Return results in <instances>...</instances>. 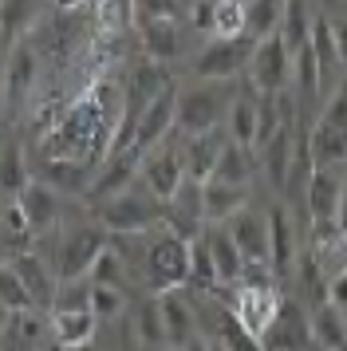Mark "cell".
<instances>
[{
	"label": "cell",
	"instance_id": "3957f363",
	"mask_svg": "<svg viewBox=\"0 0 347 351\" xmlns=\"http://www.w3.org/2000/svg\"><path fill=\"white\" fill-rule=\"evenodd\" d=\"M233 80H205L202 87H189L178 95V130L189 134H209L221 130V123L233 111Z\"/></svg>",
	"mask_w": 347,
	"mask_h": 351
},
{
	"label": "cell",
	"instance_id": "f6af8a7d",
	"mask_svg": "<svg viewBox=\"0 0 347 351\" xmlns=\"http://www.w3.org/2000/svg\"><path fill=\"white\" fill-rule=\"evenodd\" d=\"M335 221H339V233L347 237V174H344V197H339V217Z\"/></svg>",
	"mask_w": 347,
	"mask_h": 351
},
{
	"label": "cell",
	"instance_id": "f35d334b",
	"mask_svg": "<svg viewBox=\"0 0 347 351\" xmlns=\"http://www.w3.org/2000/svg\"><path fill=\"white\" fill-rule=\"evenodd\" d=\"M0 300H4V312H20V308H40V304L32 300L28 285L16 276L8 265H4V288H0Z\"/></svg>",
	"mask_w": 347,
	"mask_h": 351
},
{
	"label": "cell",
	"instance_id": "f546056e",
	"mask_svg": "<svg viewBox=\"0 0 347 351\" xmlns=\"http://www.w3.org/2000/svg\"><path fill=\"white\" fill-rule=\"evenodd\" d=\"M36 237H40V233H36V225H32L28 209L20 206L16 193H8V206H4V249H8V256L32 249Z\"/></svg>",
	"mask_w": 347,
	"mask_h": 351
},
{
	"label": "cell",
	"instance_id": "6da1fadb",
	"mask_svg": "<svg viewBox=\"0 0 347 351\" xmlns=\"http://www.w3.org/2000/svg\"><path fill=\"white\" fill-rule=\"evenodd\" d=\"M95 221H103L119 237H142V233H154L158 225H166V202L146 182L126 186V190L95 202Z\"/></svg>",
	"mask_w": 347,
	"mask_h": 351
},
{
	"label": "cell",
	"instance_id": "f1b7e54d",
	"mask_svg": "<svg viewBox=\"0 0 347 351\" xmlns=\"http://www.w3.org/2000/svg\"><path fill=\"white\" fill-rule=\"evenodd\" d=\"M134 339L139 348H170V332H166V316H162V296H146L134 312Z\"/></svg>",
	"mask_w": 347,
	"mask_h": 351
},
{
	"label": "cell",
	"instance_id": "836d02e7",
	"mask_svg": "<svg viewBox=\"0 0 347 351\" xmlns=\"http://www.w3.org/2000/svg\"><path fill=\"white\" fill-rule=\"evenodd\" d=\"M284 4L288 0H245V36L265 40V36L280 32Z\"/></svg>",
	"mask_w": 347,
	"mask_h": 351
},
{
	"label": "cell",
	"instance_id": "cb8c5ba5",
	"mask_svg": "<svg viewBox=\"0 0 347 351\" xmlns=\"http://www.w3.org/2000/svg\"><path fill=\"white\" fill-rule=\"evenodd\" d=\"M312 143V158L315 166H347V127L344 123H331V119H315V130L308 134Z\"/></svg>",
	"mask_w": 347,
	"mask_h": 351
},
{
	"label": "cell",
	"instance_id": "bcb514c9",
	"mask_svg": "<svg viewBox=\"0 0 347 351\" xmlns=\"http://www.w3.org/2000/svg\"><path fill=\"white\" fill-rule=\"evenodd\" d=\"M56 4H60V8H79L83 0H56Z\"/></svg>",
	"mask_w": 347,
	"mask_h": 351
},
{
	"label": "cell",
	"instance_id": "30bf717a",
	"mask_svg": "<svg viewBox=\"0 0 347 351\" xmlns=\"http://www.w3.org/2000/svg\"><path fill=\"white\" fill-rule=\"evenodd\" d=\"M174 127H178V87H174V83H166V87H162V91H158V95L139 111L134 146L146 154V150H154V146L162 143Z\"/></svg>",
	"mask_w": 347,
	"mask_h": 351
},
{
	"label": "cell",
	"instance_id": "8992f818",
	"mask_svg": "<svg viewBox=\"0 0 347 351\" xmlns=\"http://www.w3.org/2000/svg\"><path fill=\"white\" fill-rule=\"evenodd\" d=\"M292 64H296V51L288 48V40L280 32L256 40V51L249 60V83L252 91H284L292 87Z\"/></svg>",
	"mask_w": 347,
	"mask_h": 351
},
{
	"label": "cell",
	"instance_id": "d590c367",
	"mask_svg": "<svg viewBox=\"0 0 347 351\" xmlns=\"http://www.w3.org/2000/svg\"><path fill=\"white\" fill-rule=\"evenodd\" d=\"M221 276H217V265H213V253H209V245H205V237L193 241V265H189V288H202V292H209V288H217Z\"/></svg>",
	"mask_w": 347,
	"mask_h": 351
},
{
	"label": "cell",
	"instance_id": "5b68a950",
	"mask_svg": "<svg viewBox=\"0 0 347 351\" xmlns=\"http://www.w3.org/2000/svg\"><path fill=\"white\" fill-rule=\"evenodd\" d=\"M107 225L95 221V225H71V229H63L60 237V249H56V272H60V280H83V276H91L95 261L107 253Z\"/></svg>",
	"mask_w": 347,
	"mask_h": 351
},
{
	"label": "cell",
	"instance_id": "74e56055",
	"mask_svg": "<svg viewBox=\"0 0 347 351\" xmlns=\"http://www.w3.org/2000/svg\"><path fill=\"white\" fill-rule=\"evenodd\" d=\"M213 32L245 36V0H217L213 4Z\"/></svg>",
	"mask_w": 347,
	"mask_h": 351
},
{
	"label": "cell",
	"instance_id": "5bb4252c",
	"mask_svg": "<svg viewBox=\"0 0 347 351\" xmlns=\"http://www.w3.org/2000/svg\"><path fill=\"white\" fill-rule=\"evenodd\" d=\"M162 296V316H166V332H170V348H189L202 339V316H198V304L189 300L182 285L158 292Z\"/></svg>",
	"mask_w": 347,
	"mask_h": 351
},
{
	"label": "cell",
	"instance_id": "60d3db41",
	"mask_svg": "<svg viewBox=\"0 0 347 351\" xmlns=\"http://www.w3.org/2000/svg\"><path fill=\"white\" fill-rule=\"evenodd\" d=\"M91 280H103V285H123V256L115 253V249H107V253L95 261Z\"/></svg>",
	"mask_w": 347,
	"mask_h": 351
},
{
	"label": "cell",
	"instance_id": "7c38bea8",
	"mask_svg": "<svg viewBox=\"0 0 347 351\" xmlns=\"http://www.w3.org/2000/svg\"><path fill=\"white\" fill-rule=\"evenodd\" d=\"M344 174L347 166H315L312 182H308V190H304V206L312 213L315 225H339V197H344Z\"/></svg>",
	"mask_w": 347,
	"mask_h": 351
},
{
	"label": "cell",
	"instance_id": "603a6c76",
	"mask_svg": "<svg viewBox=\"0 0 347 351\" xmlns=\"http://www.w3.org/2000/svg\"><path fill=\"white\" fill-rule=\"evenodd\" d=\"M268 225H272V253H268V269L272 272H292L300 261L296 249V229H292V209L272 206L268 209Z\"/></svg>",
	"mask_w": 347,
	"mask_h": 351
},
{
	"label": "cell",
	"instance_id": "e0dca14e",
	"mask_svg": "<svg viewBox=\"0 0 347 351\" xmlns=\"http://www.w3.org/2000/svg\"><path fill=\"white\" fill-rule=\"evenodd\" d=\"M134 178H142V150L139 146H126V150H110L107 162L99 166V174L91 182V202L110 197V193L134 186Z\"/></svg>",
	"mask_w": 347,
	"mask_h": 351
},
{
	"label": "cell",
	"instance_id": "d4e9b609",
	"mask_svg": "<svg viewBox=\"0 0 347 351\" xmlns=\"http://www.w3.org/2000/svg\"><path fill=\"white\" fill-rule=\"evenodd\" d=\"M245 206H249V186L205 178V217L209 221H229L237 209H245Z\"/></svg>",
	"mask_w": 347,
	"mask_h": 351
},
{
	"label": "cell",
	"instance_id": "e575fe53",
	"mask_svg": "<svg viewBox=\"0 0 347 351\" xmlns=\"http://www.w3.org/2000/svg\"><path fill=\"white\" fill-rule=\"evenodd\" d=\"M312 20H315V12H312L308 0H288V4H284L280 36L288 40V48L292 51H300L308 40H312Z\"/></svg>",
	"mask_w": 347,
	"mask_h": 351
},
{
	"label": "cell",
	"instance_id": "d6a6232c",
	"mask_svg": "<svg viewBox=\"0 0 347 351\" xmlns=\"http://www.w3.org/2000/svg\"><path fill=\"white\" fill-rule=\"evenodd\" d=\"M166 83H170V80H166V71H162V64H158V60H154V64H142L139 71L130 75V91H126V99H123L126 111L139 114L142 107H146V103H150L162 87H166Z\"/></svg>",
	"mask_w": 347,
	"mask_h": 351
},
{
	"label": "cell",
	"instance_id": "1f68e13d",
	"mask_svg": "<svg viewBox=\"0 0 347 351\" xmlns=\"http://www.w3.org/2000/svg\"><path fill=\"white\" fill-rule=\"evenodd\" d=\"M312 328H315V343L320 348H347V316L339 304H315L312 312Z\"/></svg>",
	"mask_w": 347,
	"mask_h": 351
},
{
	"label": "cell",
	"instance_id": "9c48e42d",
	"mask_svg": "<svg viewBox=\"0 0 347 351\" xmlns=\"http://www.w3.org/2000/svg\"><path fill=\"white\" fill-rule=\"evenodd\" d=\"M233 312L241 316V324L252 332V339L261 343V335L268 332V324L276 319V312H280V304H284V292H276V288L268 285V280H245V285L233 292Z\"/></svg>",
	"mask_w": 347,
	"mask_h": 351
},
{
	"label": "cell",
	"instance_id": "44dd1931",
	"mask_svg": "<svg viewBox=\"0 0 347 351\" xmlns=\"http://www.w3.org/2000/svg\"><path fill=\"white\" fill-rule=\"evenodd\" d=\"M44 308H20V312H4V343L8 348H40V343H56V328L51 316H40Z\"/></svg>",
	"mask_w": 347,
	"mask_h": 351
},
{
	"label": "cell",
	"instance_id": "ee69618b",
	"mask_svg": "<svg viewBox=\"0 0 347 351\" xmlns=\"http://www.w3.org/2000/svg\"><path fill=\"white\" fill-rule=\"evenodd\" d=\"M328 300L339 304V308H347V269H339V272L328 280Z\"/></svg>",
	"mask_w": 347,
	"mask_h": 351
},
{
	"label": "cell",
	"instance_id": "52a82bcc",
	"mask_svg": "<svg viewBox=\"0 0 347 351\" xmlns=\"http://www.w3.org/2000/svg\"><path fill=\"white\" fill-rule=\"evenodd\" d=\"M252 51H256V40L252 36H217L209 48H202L193 71L202 80H237L249 67Z\"/></svg>",
	"mask_w": 347,
	"mask_h": 351
},
{
	"label": "cell",
	"instance_id": "8d00e7d4",
	"mask_svg": "<svg viewBox=\"0 0 347 351\" xmlns=\"http://www.w3.org/2000/svg\"><path fill=\"white\" fill-rule=\"evenodd\" d=\"M91 308L99 319H119L126 308V292L123 285H103V280H91Z\"/></svg>",
	"mask_w": 347,
	"mask_h": 351
},
{
	"label": "cell",
	"instance_id": "d6986e66",
	"mask_svg": "<svg viewBox=\"0 0 347 351\" xmlns=\"http://www.w3.org/2000/svg\"><path fill=\"white\" fill-rule=\"evenodd\" d=\"M202 237H205V245H209V253H213V265H217L221 285H237V280L245 276V269H249V256L241 253V245H237V237L229 233V225L225 221H209Z\"/></svg>",
	"mask_w": 347,
	"mask_h": 351
},
{
	"label": "cell",
	"instance_id": "b9f144b4",
	"mask_svg": "<svg viewBox=\"0 0 347 351\" xmlns=\"http://www.w3.org/2000/svg\"><path fill=\"white\" fill-rule=\"evenodd\" d=\"M8 170H4V190L8 193H20L28 186V174H24V158H20V146H8Z\"/></svg>",
	"mask_w": 347,
	"mask_h": 351
},
{
	"label": "cell",
	"instance_id": "ba28073f",
	"mask_svg": "<svg viewBox=\"0 0 347 351\" xmlns=\"http://www.w3.org/2000/svg\"><path fill=\"white\" fill-rule=\"evenodd\" d=\"M205 225H209V217H205V182L189 174L174 190V197H166V229L182 233L186 241H198L205 233Z\"/></svg>",
	"mask_w": 347,
	"mask_h": 351
},
{
	"label": "cell",
	"instance_id": "4dcf8cb0",
	"mask_svg": "<svg viewBox=\"0 0 347 351\" xmlns=\"http://www.w3.org/2000/svg\"><path fill=\"white\" fill-rule=\"evenodd\" d=\"M229 127V138L245 146H256V130H261V99L256 95H237L233 99V111L225 119Z\"/></svg>",
	"mask_w": 347,
	"mask_h": 351
},
{
	"label": "cell",
	"instance_id": "2e32d148",
	"mask_svg": "<svg viewBox=\"0 0 347 351\" xmlns=\"http://www.w3.org/2000/svg\"><path fill=\"white\" fill-rule=\"evenodd\" d=\"M186 178H189V170H186V154H182V150H162V143H158L154 150H146L139 182H146L162 202L174 197V190H178Z\"/></svg>",
	"mask_w": 347,
	"mask_h": 351
},
{
	"label": "cell",
	"instance_id": "8fae6325",
	"mask_svg": "<svg viewBox=\"0 0 347 351\" xmlns=\"http://www.w3.org/2000/svg\"><path fill=\"white\" fill-rule=\"evenodd\" d=\"M36 75H40V51L32 40H12L8 48V64H4V95H8V111H20V103L36 91Z\"/></svg>",
	"mask_w": 347,
	"mask_h": 351
},
{
	"label": "cell",
	"instance_id": "277c9868",
	"mask_svg": "<svg viewBox=\"0 0 347 351\" xmlns=\"http://www.w3.org/2000/svg\"><path fill=\"white\" fill-rule=\"evenodd\" d=\"M189 265H193V241H186L166 225L150 237L146 253H142V269H146V280L154 292L189 285Z\"/></svg>",
	"mask_w": 347,
	"mask_h": 351
},
{
	"label": "cell",
	"instance_id": "7bdbcfd3",
	"mask_svg": "<svg viewBox=\"0 0 347 351\" xmlns=\"http://www.w3.org/2000/svg\"><path fill=\"white\" fill-rule=\"evenodd\" d=\"M213 4H217V0H198V4H193V12H189L193 28H202V32H213Z\"/></svg>",
	"mask_w": 347,
	"mask_h": 351
},
{
	"label": "cell",
	"instance_id": "ffe728a7",
	"mask_svg": "<svg viewBox=\"0 0 347 351\" xmlns=\"http://www.w3.org/2000/svg\"><path fill=\"white\" fill-rule=\"evenodd\" d=\"M8 269L28 285L32 300L40 304V308H51V304H56V296H60V288H56V272H51V265H47L36 249L12 253V256H8Z\"/></svg>",
	"mask_w": 347,
	"mask_h": 351
},
{
	"label": "cell",
	"instance_id": "4316f807",
	"mask_svg": "<svg viewBox=\"0 0 347 351\" xmlns=\"http://www.w3.org/2000/svg\"><path fill=\"white\" fill-rule=\"evenodd\" d=\"M139 40H142V51L158 64H166L182 51V32H178L174 20H139Z\"/></svg>",
	"mask_w": 347,
	"mask_h": 351
},
{
	"label": "cell",
	"instance_id": "ac0fdd59",
	"mask_svg": "<svg viewBox=\"0 0 347 351\" xmlns=\"http://www.w3.org/2000/svg\"><path fill=\"white\" fill-rule=\"evenodd\" d=\"M60 193L63 190H56L51 182H36V178L16 193L20 206L28 209V217H32V225H36L40 237H44V233H56V229L63 225V197Z\"/></svg>",
	"mask_w": 347,
	"mask_h": 351
},
{
	"label": "cell",
	"instance_id": "83f0119b",
	"mask_svg": "<svg viewBox=\"0 0 347 351\" xmlns=\"http://www.w3.org/2000/svg\"><path fill=\"white\" fill-rule=\"evenodd\" d=\"M256 166H261L256 146H245V143H233V138H229V143H225V150H221V158H217V170H213V178L249 186L252 174H256Z\"/></svg>",
	"mask_w": 347,
	"mask_h": 351
},
{
	"label": "cell",
	"instance_id": "7402d4cb",
	"mask_svg": "<svg viewBox=\"0 0 347 351\" xmlns=\"http://www.w3.org/2000/svg\"><path fill=\"white\" fill-rule=\"evenodd\" d=\"M296 146H300V130L296 127L276 130L265 146H256L261 170H265V178L272 182V190H284V186H288V170H292V158H296Z\"/></svg>",
	"mask_w": 347,
	"mask_h": 351
},
{
	"label": "cell",
	"instance_id": "ab89813d",
	"mask_svg": "<svg viewBox=\"0 0 347 351\" xmlns=\"http://www.w3.org/2000/svg\"><path fill=\"white\" fill-rule=\"evenodd\" d=\"M182 0H134V20H178Z\"/></svg>",
	"mask_w": 347,
	"mask_h": 351
},
{
	"label": "cell",
	"instance_id": "7a4b0ae2",
	"mask_svg": "<svg viewBox=\"0 0 347 351\" xmlns=\"http://www.w3.org/2000/svg\"><path fill=\"white\" fill-rule=\"evenodd\" d=\"M99 324L91 308V280H67L56 304H51V328H56V343L60 348H87L99 339Z\"/></svg>",
	"mask_w": 347,
	"mask_h": 351
},
{
	"label": "cell",
	"instance_id": "9a60e30c",
	"mask_svg": "<svg viewBox=\"0 0 347 351\" xmlns=\"http://www.w3.org/2000/svg\"><path fill=\"white\" fill-rule=\"evenodd\" d=\"M312 343H315L312 316H304V308L284 296L276 319H272L268 332L261 335V348H312Z\"/></svg>",
	"mask_w": 347,
	"mask_h": 351
},
{
	"label": "cell",
	"instance_id": "484cf974",
	"mask_svg": "<svg viewBox=\"0 0 347 351\" xmlns=\"http://www.w3.org/2000/svg\"><path fill=\"white\" fill-rule=\"evenodd\" d=\"M225 143H229V134H221V130H209V134H189L186 143V170L193 178H213V170H217V158L221 150H225Z\"/></svg>",
	"mask_w": 347,
	"mask_h": 351
},
{
	"label": "cell",
	"instance_id": "4fadbf2b",
	"mask_svg": "<svg viewBox=\"0 0 347 351\" xmlns=\"http://www.w3.org/2000/svg\"><path fill=\"white\" fill-rule=\"evenodd\" d=\"M225 225H229V233L237 237L241 253L249 256V265H268V253H272V225H268V213L245 206V209H237Z\"/></svg>",
	"mask_w": 347,
	"mask_h": 351
}]
</instances>
